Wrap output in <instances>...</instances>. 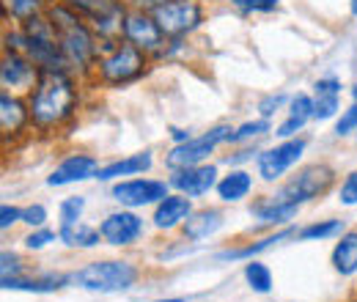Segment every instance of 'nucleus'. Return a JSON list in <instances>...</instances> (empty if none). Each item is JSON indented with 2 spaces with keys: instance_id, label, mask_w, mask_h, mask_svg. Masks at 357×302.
<instances>
[{
  "instance_id": "7c9ffc66",
  "label": "nucleus",
  "mask_w": 357,
  "mask_h": 302,
  "mask_svg": "<svg viewBox=\"0 0 357 302\" xmlns=\"http://www.w3.org/2000/svg\"><path fill=\"white\" fill-rule=\"evenodd\" d=\"M341 110V93H313V121H330Z\"/></svg>"
},
{
  "instance_id": "c9c22d12",
  "label": "nucleus",
  "mask_w": 357,
  "mask_h": 302,
  "mask_svg": "<svg viewBox=\"0 0 357 302\" xmlns=\"http://www.w3.org/2000/svg\"><path fill=\"white\" fill-rule=\"evenodd\" d=\"M22 272H28V266H25L20 253H14V250H3L0 253V278H17Z\"/></svg>"
},
{
  "instance_id": "ddd939ff",
  "label": "nucleus",
  "mask_w": 357,
  "mask_h": 302,
  "mask_svg": "<svg viewBox=\"0 0 357 302\" xmlns=\"http://www.w3.org/2000/svg\"><path fill=\"white\" fill-rule=\"evenodd\" d=\"M31 130V105L28 96L11 93V91H0V137L3 146H14L20 143Z\"/></svg>"
},
{
  "instance_id": "f704fd0d",
  "label": "nucleus",
  "mask_w": 357,
  "mask_h": 302,
  "mask_svg": "<svg viewBox=\"0 0 357 302\" xmlns=\"http://www.w3.org/2000/svg\"><path fill=\"white\" fill-rule=\"evenodd\" d=\"M234 8L242 14V17H253V14H272L280 0H231Z\"/></svg>"
},
{
  "instance_id": "f3484780",
  "label": "nucleus",
  "mask_w": 357,
  "mask_h": 302,
  "mask_svg": "<svg viewBox=\"0 0 357 302\" xmlns=\"http://www.w3.org/2000/svg\"><path fill=\"white\" fill-rule=\"evenodd\" d=\"M99 160L93 154H86V151H72L66 154L52 171L47 176V187H69V184H80V181H89V179H96L99 173Z\"/></svg>"
},
{
  "instance_id": "20e7f679",
  "label": "nucleus",
  "mask_w": 357,
  "mask_h": 302,
  "mask_svg": "<svg viewBox=\"0 0 357 302\" xmlns=\"http://www.w3.org/2000/svg\"><path fill=\"white\" fill-rule=\"evenodd\" d=\"M140 280V266L127 259L91 261L72 272V283L93 294H124L132 292Z\"/></svg>"
},
{
  "instance_id": "2f4dec72",
  "label": "nucleus",
  "mask_w": 357,
  "mask_h": 302,
  "mask_svg": "<svg viewBox=\"0 0 357 302\" xmlns=\"http://www.w3.org/2000/svg\"><path fill=\"white\" fill-rule=\"evenodd\" d=\"M83 212H86V195H66L58 204V225L83 220Z\"/></svg>"
},
{
  "instance_id": "412c9836",
  "label": "nucleus",
  "mask_w": 357,
  "mask_h": 302,
  "mask_svg": "<svg viewBox=\"0 0 357 302\" xmlns=\"http://www.w3.org/2000/svg\"><path fill=\"white\" fill-rule=\"evenodd\" d=\"M297 239V228H275V231H269L267 236H261V239H256V242H242V245H236V248H225V250H218L215 253V261H250L256 259L259 253H264V250H272L275 245H280V242H286V239Z\"/></svg>"
},
{
  "instance_id": "cd10ccee",
  "label": "nucleus",
  "mask_w": 357,
  "mask_h": 302,
  "mask_svg": "<svg viewBox=\"0 0 357 302\" xmlns=\"http://www.w3.org/2000/svg\"><path fill=\"white\" fill-rule=\"evenodd\" d=\"M3 6V17L6 22H14V25H22L39 14H45L50 0H0Z\"/></svg>"
},
{
  "instance_id": "a878e982",
  "label": "nucleus",
  "mask_w": 357,
  "mask_h": 302,
  "mask_svg": "<svg viewBox=\"0 0 357 302\" xmlns=\"http://www.w3.org/2000/svg\"><path fill=\"white\" fill-rule=\"evenodd\" d=\"M330 264L341 278L357 275V231H344L330 253Z\"/></svg>"
},
{
  "instance_id": "0eeeda50",
  "label": "nucleus",
  "mask_w": 357,
  "mask_h": 302,
  "mask_svg": "<svg viewBox=\"0 0 357 302\" xmlns=\"http://www.w3.org/2000/svg\"><path fill=\"white\" fill-rule=\"evenodd\" d=\"M231 132L234 127L231 124H215L204 135H192L187 143H178V146H171V151L165 154V168L168 171H178V168H192V165H204L209 163V157L231 140Z\"/></svg>"
},
{
  "instance_id": "423d86ee",
  "label": "nucleus",
  "mask_w": 357,
  "mask_h": 302,
  "mask_svg": "<svg viewBox=\"0 0 357 302\" xmlns=\"http://www.w3.org/2000/svg\"><path fill=\"white\" fill-rule=\"evenodd\" d=\"M333 184H335V168L327 163H311V165H303L289 181H283L275 190V195H280L289 204L305 206L316 198L327 195L333 190Z\"/></svg>"
},
{
  "instance_id": "c756f323",
  "label": "nucleus",
  "mask_w": 357,
  "mask_h": 302,
  "mask_svg": "<svg viewBox=\"0 0 357 302\" xmlns=\"http://www.w3.org/2000/svg\"><path fill=\"white\" fill-rule=\"evenodd\" d=\"M272 132V124H269V119H250V121H245V124H239V127H234L231 132V140H228V146H245V143H256V140H261L264 135Z\"/></svg>"
},
{
  "instance_id": "9b49d317",
  "label": "nucleus",
  "mask_w": 357,
  "mask_h": 302,
  "mask_svg": "<svg viewBox=\"0 0 357 302\" xmlns=\"http://www.w3.org/2000/svg\"><path fill=\"white\" fill-rule=\"evenodd\" d=\"M99 231H102L105 245H110V248H132L146 236V222L135 209L119 206L116 212H107L99 220Z\"/></svg>"
},
{
  "instance_id": "de8ad7c7",
  "label": "nucleus",
  "mask_w": 357,
  "mask_h": 302,
  "mask_svg": "<svg viewBox=\"0 0 357 302\" xmlns=\"http://www.w3.org/2000/svg\"><path fill=\"white\" fill-rule=\"evenodd\" d=\"M352 102H357V83L352 86Z\"/></svg>"
},
{
  "instance_id": "bb28decb",
  "label": "nucleus",
  "mask_w": 357,
  "mask_h": 302,
  "mask_svg": "<svg viewBox=\"0 0 357 302\" xmlns=\"http://www.w3.org/2000/svg\"><path fill=\"white\" fill-rule=\"evenodd\" d=\"M347 231L344 220L338 217H327V220H316L303 228H297V239L300 242H324V239H338Z\"/></svg>"
},
{
  "instance_id": "393cba45",
  "label": "nucleus",
  "mask_w": 357,
  "mask_h": 302,
  "mask_svg": "<svg viewBox=\"0 0 357 302\" xmlns=\"http://www.w3.org/2000/svg\"><path fill=\"white\" fill-rule=\"evenodd\" d=\"M253 173L245 171V168H228V173L220 176L218 187H215V195L223 201V204H239L245 201L250 192H253Z\"/></svg>"
},
{
  "instance_id": "a19ab883",
  "label": "nucleus",
  "mask_w": 357,
  "mask_h": 302,
  "mask_svg": "<svg viewBox=\"0 0 357 302\" xmlns=\"http://www.w3.org/2000/svg\"><path fill=\"white\" fill-rule=\"evenodd\" d=\"M20 222H22V209H20V206H14V204H3V206H0V228H3V231L14 228V225H20Z\"/></svg>"
},
{
  "instance_id": "9d476101",
  "label": "nucleus",
  "mask_w": 357,
  "mask_h": 302,
  "mask_svg": "<svg viewBox=\"0 0 357 302\" xmlns=\"http://www.w3.org/2000/svg\"><path fill=\"white\" fill-rule=\"evenodd\" d=\"M305 149H308V140H305L303 135L286 137V140L269 146V149H264V151L256 157V176H259L261 181H267V184L280 181L286 173L303 160Z\"/></svg>"
},
{
  "instance_id": "1a4fd4ad",
  "label": "nucleus",
  "mask_w": 357,
  "mask_h": 302,
  "mask_svg": "<svg viewBox=\"0 0 357 302\" xmlns=\"http://www.w3.org/2000/svg\"><path fill=\"white\" fill-rule=\"evenodd\" d=\"M171 192L168 179H149V176H132L110 184V198L124 209H146L157 206Z\"/></svg>"
},
{
  "instance_id": "72a5a7b5",
  "label": "nucleus",
  "mask_w": 357,
  "mask_h": 302,
  "mask_svg": "<svg viewBox=\"0 0 357 302\" xmlns=\"http://www.w3.org/2000/svg\"><path fill=\"white\" fill-rule=\"evenodd\" d=\"M289 102H291V96H286V93H267L264 99H259V105H256V110H259V116L261 119H275V113H280L283 107H289Z\"/></svg>"
},
{
  "instance_id": "aec40b11",
  "label": "nucleus",
  "mask_w": 357,
  "mask_h": 302,
  "mask_svg": "<svg viewBox=\"0 0 357 302\" xmlns=\"http://www.w3.org/2000/svg\"><path fill=\"white\" fill-rule=\"evenodd\" d=\"M154 168V151L151 149H143V151H135V154H124L119 160H110L105 163L99 173H96V181H121V179H132V176H146V173Z\"/></svg>"
},
{
  "instance_id": "4468645a",
  "label": "nucleus",
  "mask_w": 357,
  "mask_h": 302,
  "mask_svg": "<svg viewBox=\"0 0 357 302\" xmlns=\"http://www.w3.org/2000/svg\"><path fill=\"white\" fill-rule=\"evenodd\" d=\"M42 77V69L22 52H3L0 58V86L3 91L28 96Z\"/></svg>"
},
{
  "instance_id": "e433bc0d",
  "label": "nucleus",
  "mask_w": 357,
  "mask_h": 302,
  "mask_svg": "<svg viewBox=\"0 0 357 302\" xmlns=\"http://www.w3.org/2000/svg\"><path fill=\"white\" fill-rule=\"evenodd\" d=\"M259 154H261V151H259L256 143H245V146H236V151H231V154L225 157V165H228V168H242L245 163L256 160Z\"/></svg>"
},
{
  "instance_id": "7ed1b4c3",
  "label": "nucleus",
  "mask_w": 357,
  "mask_h": 302,
  "mask_svg": "<svg viewBox=\"0 0 357 302\" xmlns=\"http://www.w3.org/2000/svg\"><path fill=\"white\" fill-rule=\"evenodd\" d=\"M151 55H146L143 50H137L135 44L121 42L113 44L110 50L102 52L96 72H93V83L102 88H127L135 86L137 80H143L151 69Z\"/></svg>"
},
{
  "instance_id": "6e6552de",
  "label": "nucleus",
  "mask_w": 357,
  "mask_h": 302,
  "mask_svg": "<svg viewBox=\"0 0 357 302\" xmlns=\"http://www.w3.org/2000/svg\"><path fill=\"white\" fill-rule=\"evenodd\" d=\"M162 33L168 39H187L206 22L204 0H168L154 11Z\"/></svg>"
},
{
  "instance_id": "37998d69",
  "label": "nucleus",
  "mask_w": 357,
  "mask_h": 302,
  "mask_svg": "<svg viewBox=\"0 0 357 302\" xmlns=\"http://www.w3.org/2000/svg\"><path fill=\"white\" fill-rule=\"evenodd\" d=\"M124 3H127L130 8H135V11H151V14H154V11H157L162 3H168V0H124Z\"/></svg>"
},
{
  "instance_id": "ea45409f",
  "label": "nucleus",
  "mask_w": 357,
  "mask_h": 302,
  "mask_svg": "<svg viewBox=\"0 0 357 302\" xmlns=\"http://www.w3.org/2000/svg\"><path fill=\"white\" fill-rule=\"evenodd\" d=\"M338 201H341V206H357V171L344 176V181L338 187Z\"/></svg>"
},
{
  "instance_id": "6ab92c4d",
  "label": "nucleus",
  "mask_w": 357,
  "mask_h": 302,
  "mask_svg": "<svg viewBox=\"0 0 357 302\" xmlns=\"http://www.w3.org/2000/svg\"><path fill=\"white\" fill-rule=\"evenodd\" d=\"M195 212L192 198L181 195V192H168L157 206H151V225L157 231H181V225L187 222V217Z\"/></svg>"
},
{
  "instance_id": "79ce46f5",
  "label": "nucleus",
  "mask_w": 357,
  "mask_h": 302,
  "mask_svg": "<svg viewBox=\"0 0 357 302\" xmlns=\"http://www.w3.org/2000/svg\"><path fill=\"white\" fill-rule=\"evenodd\" d=\"M344 91V83L338 77H319L313 83V93H341Z\"/></svg>"
},
{
  "instance_id": "f03ea898",
  "label": "nucleus",
  "mask_w": 357,
  "mask_h": 302,
  "mask_svg": "<svg viewBox=\"0 0 357 302\" xmlns=\"http://www.w3.org/2000/svg\"><path fill=\"white\" fill-rule=\"evenodd\" d=\"M45 14L50 17V22L58 33V42L69 61V69L80 80H93L96 63L102 58V44H99V36L93 33V28L80 14H75L72 8H66L58 0H50Z\"/></svg>"
},
{
  "instance_id": "dca6fc26",
  "label": "nucleus",
  "mask_w": 357,
  "mask_h": 302,
  "mask_svg": "<svg viewBox=\"0 0 357 302\" xmlns=\"http://www.w3.org/2000/svg\"><path fill=\"white\" fill-rule=\"evenodd\" d=\"M220 181V168L215 163H204V165H192V168H178V171L168 173V184L171 190H176L181 195L190 198H201L215 192Z\"/></svg>"
},
{
  "instance_id": "c85d7f7f",
  "label": "nucleus",
  "mask_w": 357,
  "mask_h": 302,
  "mask_svg": "<svg viewBox=\"0 0 357 302\" xmlns=\"http://www.w3.org/2000/svg\"><path fill=\"white\" fill-rule=\"evenodd\" d=\"M242 275H245V283H248V289H250L253 294H269L272 286H275V275H272V269L259 259L245 261Z\"/></svg>"
},
{
  "instance_id": "5701e85b",
  "label": "nucleus",
  "mask_w": 357,
  "mask_h": 302,
  "mask_svg": "<svg viewBox=\"0 0 357 302\" xmlns=\"http://www.w3.org/2000/svg\"><path fill=\"white\" fill-rule=\"evenodd\" d=\"M223 222H225L223 212H220V209H215V206L195 209L192 215L187 217V222L181 225V236H184L187 242L198 245V242H204V239L215 236V234L223 228Z\"/></svg>"
},
{
  "instance_id": "4c0bfd02",
  "label": "nucleus",
  "mask_w": 357,
  "mask_h": 302,
  "mask_svg": "<svg viewBox=\"0 0 357 302\" xmlns=\"http://www.w3.org/2000/svg\"><path fill=\"white\" fill-rule=\"evenodd\" d=\"M352 132H357V102H352L349 107H344L338 121H335V135L338 137H347Z\"/></svg>"
},
{
  "instance_id": "c03bdc74",
  "label": "nucleus",
  "mask_w": 357,
  "mask_h": 302,
  "mask_svg": "<svg viewBox=\"0 0 357 302\" xmlns=\"http://www.w3.org/2000/svg\"><path fill=\"white\" fill-rule=\"evenodd\" d=\"M171 137H174V146H178V143H187L192 135H190V130H181V127H171Z\"/></svg>"
},
{
  "instance_id": "f257e3e1",
  "label": "nucleus",
  "mask_w": 357,
  "mask_h": 302,
  "mask_svg": "<svg viewBox=\"0 0 357 302\" xmlns=\"http://www.w3.org/2000/svg\"><path fill=\"white\" fill-rule=\"evenodd\" d=\"M83 102V80L75 72H42L36 88L28 93L31 130L42 137L66 132Z\"/></svg>"
},
{
  "instance_id": "473e14b6",
  "label": "nucleus",
  "mask_w": 357,
  "mask_h": 302,
  "mask_svg": "<svg viewBox=\"0 0 357 302\" xmlns=\"http://www.w3.org/2000/svg\"><path fill=\"white\" fill-rule=\"evenodd\" d=\"M52 242H58V231H52L50 225H42V228H31V234L22 239L25 250H31V253H39V250H45V248H50Z\"/></svg>"
},
{
  "instance_id": "2eb2a0df",
  "label": "nucleus",
  "mask_w": 357,
  "mask_h": 302,
  "mask_svg": "<svg viewBox=\"0 0 357 302\" xmlns=\"http://www.w3.org/2000/svg\"><path fill=\"white\" fill-rule=\"evenodd\" d=\"M72 283V272H55V269H28L17 278H0L3 292H28V294H55Z\"/></svg>"
},
{
  "instance_id": "a18cd8bd",
  "label": "nucleus",
  "mask_w": 357,
  "mask_h": 302,
  "mask_svg": "<svg viewBox=\"0 0 357 302\" xmlns=\"http://www.w3.org/2000/svg\"><path fill=\"white\" fill-rule=\"evenodd\" d=\"M146 302H187V297H162V300H146Z\"/></svg>"
},
{
  "instance_id": "f8f14e48",
  "label": "nucleus",
  "mask_w": 357,
  "mask_h": 302,
  "mask_svg": "<svg viewBox=\"0 0 357 302\" xmlns=\"http://www.w3.org/2000/svg\"><path fill=\"white\" fill-rule=\"evenodd\" d=\"M124 42L135 44L137 50H143L146 55H151L157 61V55L165 50L168 36L162 33L160 22L154 20L151 11H127V20H124Z\"/></svg>"
},
{
  "instance_id": "4be33fe9",
  "label": "nucleus",
  "mask_w": 357,
  "mask_h": 302,
  "mask_svg": "<svg viewBox=\"0 0 357 302\" xmlns=\"http://www.w3.org/2000/svg\"><path fill=\"white\" fill-rule=\"evenodd\" d=\"M311 121H313V93L300 91V93L291 96V102H289V107H286V119L278 124L275 135H278L280 140L297 137Z\"/></svg>"
},
{
  "instance_id": "58836bf2",
  "label": "nucleus",
  "mask_w": 357,
  "mask_h": 302,
  "mask_svg": "<svg viewBox=\"0 0 357 302\" xmlns=\"http://www.w3.org/2000/svg\"><path fill=\"white\" fill-rule=\"evenodd\" d=\"M47 220H50V212H47L45 204H28V206H22V222L28 228H42V225H47Z\"/></svg>"
},
{
  "instance_id": "09e8293b",
  "label": "nucleus",
  "mask_w": 357,
  "mask_h": 302,
  "mask_svg": "<svg viewBox=\"0 0 357 302\" xmlns=\"http://www.w3.org/2000/svg\"><path fill=\"white\" fill-rule=\"evenodd\" d=\"M212 3H223V0H212Z\"/></svg>"
},
{
  "instance_id": "a211bd4d",
  "label": "nucleus",
  "mask_w": 357,
  "mask_h": 302,
  "mask_svg": "<svg viewBox=\"0 0 357 302\" xmlns=\"http://www.w3.org/2000/svg\"><path fill=\"white\" fill-rule=\"evenodd\" d=\"M300 209L303 206H297V204H289V201H283L280 195H261V198H256L253 204H250V217L259 222V228H286L291 220H297L300 215Z\"/></svg>"
},
{
  "instance_id": "b1692460",
  "label": "nucleus",
  "mask_w": 357,
  "mask_h": 302,
  "mask_svg": "<svg viewBox=\"0 0 357 302\" xmlns=\"http://www.w3.org/2000/svg\"><path fill=\"white\" fill-rule=\"evenodd\" d=\"M58 242L69 250H93L99 248L105 239H102V231L99 225H89L83 220L77 222H66V225H58Z\"/></svg>"
},
{
  "instance_id": "49530a36",
  "label": "nucleus",
  "mask_w": 357,
  "mask_h": 302,
  "mask_svg": "<svg viewBox=\"0 0 357 302\" xmlns=\"http://www.w3.org/2000/svg\"><path fill=\"white\" fill-rule=\"evenodd\" d=\"M349 11H352V17L357 20V0H349Z\"/></svg>"
},
{
  "instance_id": "39448f33",
  "label": "nucleus",
  "mask_w": 357,
  "mask_h": 302,
  "mask_svg": "<svg viewBox=\"0 0 357 302\" xmlns=\"http://www.w3.org/2000/svg\"><path fill=\"white\" fill-rule=\"evenodd\" d=\"M58 3H63L89 22L93 33L99 36L102 52L124 39V20L130 11L124 0H58Z\"/></svg>"
}]
</instances>
